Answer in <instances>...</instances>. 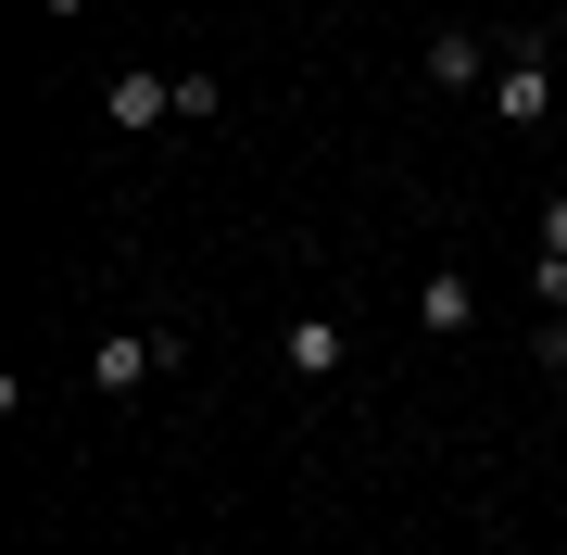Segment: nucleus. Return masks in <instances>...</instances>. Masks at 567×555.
Returning a JSON list of instances; mask_svg holds the SVG:
<instances>
[{
    "label": "nucleus",
    "mask_w": 567,
    "mask_h": 555,
    "mask_svg": "<svg viewBox=\"0 0 567 555\" xmlns=\"http://www.w3.org/2000/svg\"><path fill=\"white\" fill-rule=\"evenodd\" d=\"M492 114H505V126H543V114H555V51H543V39L492 51Z\"/></svg>",
    "instance_id": "1"
},
{
    "label": "nucleus",
    "mask_w": 567,
    "mask_h": 555,
    "mask_svg": "<svg viewBox=\"0 0 567 555\" xmlns=\"http://www.w3.org/2000/svg\"><path fill=\"white\" fill-rule=\"evenodd\" d=\"M152 367H164V341H152V329H102V341H89V391H114V404H126Z\"/></svg>",
    "instance_id": "2"
},
{
    "label": "nucleus",
    "mask_w": 567,
    "mask_h": 555,
    "mask_svg": "<svg viewBox=\"0 0 567 555\" xmlns=\"http://www.w3.org/2000/svg\"><path fill=\"white\" fill-rule=\"evenodd\" d=\"M416 329H429V341H466V329H480V278L429 266V278H416Z\"/></svg>",
    "instance_id": "3"
},
{
    "label": "nucleus",
    "mask_w": 567,
    "mask_h": 555,
    "mask_svg": "<svg viewBox=\"0 0 567 555\" xmlns=\"http://www.w3.org/2000/svg\"><path fill=\"white\" fill-rule=\"evenodd\" d=\"M278 367H290V379H341V367H353L341 316H290V329H278Z\"/></svg>",
    "instance_id": "4"
},
{
    "label": "nucleus",
    "mask_w": 567,
    "mask_h": 555,
    "mask_svg": "<svg viewBox=\"0 0 567 555\" xmlns=\"http://www.w3.org/2000/svg\"><path fill=\"white\" fill-rule=\"evenodd\" d=\"M102 114L126 140H140V126H177V76H140V63H126V76H102Z\"/></svg>",
    "instance_id": "5"
},
{
    "label": "nucleus",
    "mask_w": 567,
    "mask_h": 555,
    "mask_svg": "<svg viewBox=\"0 0 567 555\" xmlns=\"http://www.w3.org/2000/svg\"><path fill=\"white\" fill-rule=\"evenodd\" d=\"M429 89H492V39L480 25H429Z\"/></svg>",
    "instance_id": "6"
},
{
    "label": "nucleus",
    "mask_w": 567,
    "mask_h": 555,
    "mask_svg": "<svg viewBox=\"0 0 567 555\" xmlns=\"http://www.w3.org/2000/svg\"><path fill=\"white\" fill-rule=\"evenodd\" d=\"M227 114V76H177V126H215Z\"/></svg>",
    "instance_id": "7"
},
{
    "label": "nucleus",
    "mask_w": 567,
    "mask_h": 555,
    "mask_svg": "<svg viewBox=\"0 0 567 555\" xmlns=\"http://www.w3.org/2000/svg\"><path fill=\"white\" fill-rule=\"evenodd\" d=\"M529 304H555V316H567V266H555V253H529Z\"/></svg>",
    "instance_id": "8"
},
{
    "label": "nucleus",
    "mask_w": 567,
    "mask_h": 555,
    "mask_svg": "<svg viewBox=\"0 0 567 555\" xmlns=\"http://www.w3.org/2000/svg\"><path fill=\"white\" fill-rule=\"evenodd\" d=\"M543 253H555V266H567V189H555V203H543Z\"/></svg>",
    "instance_id": "9"
},
{
    "label": "nucleus",
    "mask_w": 567,
    "mask_h": 555,
    "mask_svg": "<svg viewBox=\"0 0 567 555\" xmlns=\"http://www.w3.org/2000/svg\"><path fill=\"white\" fill-rule=\"evenodd\" d=\"M89 13H102V0H51V25H89Z\"/></svg>",
    "instance_id": "10"
},
{
    "label": "nucleus",
    "mask_w": 567,
    "mask_h": 555,
    "mask_svg": "<svg viewBox=\"0 0 567 555\" xmlns=\"http://www.w3.org/2000/svg\"><path fill=\"white\" fill-rule=\"evenodd\" d=\"M543 367H567V316H555V329H543Z\"/></svg>",
    "instance_id": "11"
}]
</instances>
